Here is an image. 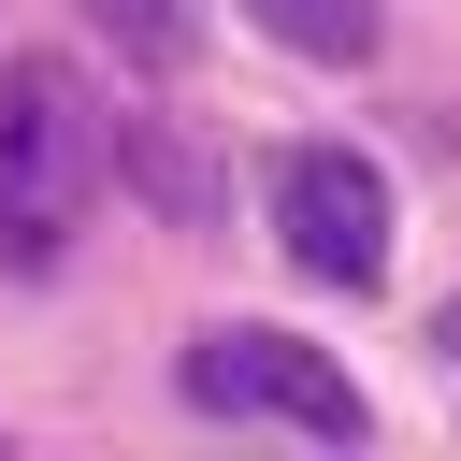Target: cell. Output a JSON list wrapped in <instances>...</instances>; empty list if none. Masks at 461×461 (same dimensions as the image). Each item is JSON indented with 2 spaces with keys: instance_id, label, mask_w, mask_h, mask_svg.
<instances>
[{
  "instance_id": "6da1fadb",
  "label": "cell",
  "mask_w": 461,
  "mask_h": 461,
  "mask_svg": "<svg viewBox=\"0 0 461 461\" xmlns=\"http://www.w3.org/2000/svg\"><path fill=\"white\" fill-rule=\"evenodd\" d=\"M101 158H115V130H101L86 72L72 58H14L0 72V274H58L72 259L86 202H101Z\"/></svg>"
},
{
  "instance_id": "7a4b0ae2",
  "label": "cell",
  "mask_w": 461,
  "mask_h": 461,
  "mask_svg": "<svg viewBox=\"0 0 461 461\" xmlns=\"http://www.w3.org/2000/svg\"><path fill=\"white\" fill-rule=\"evenodd\" d=\"M173 389H187L202 418H259V432H317V447H360V432H375V403L346 389V360H317V346L274 331V317L187 331V346H173Z\"/></svg>"
},
{
  "instance_id": "3957f363",
  "label": "cell",
  "mask_w": 461,
  "mask_h": 461,
  "mask_svg": "<svg viewBox=\"0 0 461 461\" xmlns=\"http://www.w3.org/2000/svg\"><path fill=\"white\" fill-rule=\"evenodd\" d=\"M389 230H403V202H389V173L360 158V144H288L274 158V245L317 274V288H389Z\"/></svg>"
},
{
  "instance_id": "277c9868",
  "label": "cell",
  "mask_w": 461,
  "mask_h": 461,
  "mask_svg": "<svg viewBox=\"0 0 461 461\" xmlns=\"http://www.w3.org/2000/svg\"><path fill=\"white\" fill-rule=\"evenodd\" d=\"M245 14H259L274 43H303V58H360V43H375L360 0H245Z\"/></svg>"
},
{
  "instance_id": "5b68a950",
  "label": "cell",
  "mask_w": 461,
  "mask_h": 461,
  "mask_svg": "<svg viewBox=\"0 0 461 461\" xmlns=\"http://www.w3.org/2000/svg\"><path fill=\"white\" fill-rule=\"evenodd\" d=\"M101 29H115L130 58H173V43H187V14H173V0H101Z\"/></svg>"
},
{
  "instance_id": "8992f818",
  "label": "cell",
  "mask_w": 461,
  "mask_h": 461,
  "mask_svg": "<svg viewBox=\"0 0 461 461\" xmlns=\"http://www.w3.org/2000/svg\"><path fill=\"white\" fill-rule=\"evenodd\" d=\"M432 346H447V360H461V288H447V317H432Z\"/></svg>"
}]
</instances>
